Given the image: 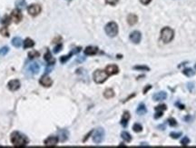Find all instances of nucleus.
<instances>
[{
    "label": "nucleus",
    "instance_id": "nucleus-1",
    "mask_svg": "<svg viewBox=\"0 0 196 148\" xmlns=\"http://www.w3.org/2000/svg\"><path fill=\"white\" fill-rule=\"evenodd\" d=\"M28 142L27 137L19 132H14L11 135V143L15 147H26Z\"/></svg>",
    "mask_w": 196,
    "mask_h": 148
},
{
    "label": "nucleus",
    "instance_id": "nucleus-2",
    "mask_svg": "<svg viewBox=\"0 0 196 148\" xmlns=\"http://www.w3.org/2000/svg\"><path fill=\"white\" fill-rule=\"evenodd\" d=\"M174 37V31L171 27H163L161 31V40L164 44L170 43Z\"/></svg>",
    "mask_w": 196,
    "mask_h": 148
},
{
    "label": "nucleus",
    "instance_id": "nucleus-3",
    "mask_svg": "<svg viewBox=\"0 0 196 148\" xmlns=\"http://www.w3.org/2000/svg\"><path fill=\"white\" fill-rule=\"evenodd\" d=\"M105 33L110 37H114L118 34V26L115 22H109L104 27Z\"/></svg>",
    "mask_w": 196,
    "mask_h": 148
},
{
    "label": "nucleus",
    "instance_id": "nucleus-4",
    "mask_svg": "<svg viewBox=\"0 0 196 148\" xmlns=\"http://www.w3.org/2000/svg\"><path fill=\"white\" fill-rule=\"evenodd\" d=\"M108 74L105 72V70H100L98 69L96 71H95L93 77H94V81L96 84H103L106 81V79L108 78Z\"/></svg>",
    "mask_w": 196,
    "mask_h": 148
},
{
    "label": "nucleus",
    "instance_id": "nucleus-5",
    "mask_svg": "<svg viewBox=\"0 0 196 148\" xmlns=\"http://www.w3.org/2000/svg\"><path fill=\"white\" fill-rule=\"evenodd\" d=\"M104 137V130L103 128H98L96 130L94 136H93V141L96 144H101Z\"/></svg>",
    "mask_w": 196,
    "mask_h": 148
},
{
    "label": "nucleus",
    "instance_id": "nucleus-6",
    "mask_svg": "<svg viewBox=\"0 0 196 148\" xmlns=\"http://www.w3.org/2000/svg\"><path fill=\"white\" fill-rule=\"evenodd\" d=\"M40 70V66L37 63H31L27 67H26V73L28 76H33L38 74Z\"/></svg>",
    "mask_w": 196,
    "mask_h": 148
},
{
    "label": "nucleus",
    "instance_id": "nucleus-7",
    "mask_svg": "<svg viewBox=\"0 0 196 148\" xmlns=\"http://www.w3.org/2000/svg\"><path fill=\"white\" fill-rule=\"evenodd\" d=\"M41 10H42L41 6H40L39 5H37V4H33V5H29L28 8H27L28 13H29L32 16H38V15L40 14Z\"/></svg>",
    "mask_w": 196,
    "mask_h": 148
},
{
    "label": "nucleus",
    "instance_id": "nucleus-8",
    "mask_svg": "<svg viewBox=\"0 0 196 148\" xmlns=\"http://www.w3.org/2000/svg\"><path fill=\"white\" fill-rule=\"evenodd\" d=\"M10 16H11V19H12L15 23H16V24L19 23V22L22 20V18H23V15H22L20 9H18V8L14 9V10L11 12Z\"/></svg>",
    "mask_w": 196,
    "mask_h": 148
},
{
    "label": "nucleus",
    "instance_id": "nucleus-9",
    "mask_svg": "<svg viewBox=\"0 0 196 148\" xmlns=\"http://www.w3.org/2000/svg\"><path fill=\"white\" fill-rule=\"evenodd\" d=\"M130 40L134 44H139L142 39V35L139 31H134L130 34Z\"/></svg>",
    "mask_w": 196,
    "mask_h": 148
},
{
    "label": "nucleus",
    "instance_id": "nucleus-10",
    "mask_svg": "<svg viewBox=\"0 0 196 148\" xmlns=\"http://www.w3.org/2000/svg\"><path fill=\"white\" fill-rule=\"evenodd\" d=\"M59 141V138L57 136H50L47 139L45 140L44 144L46 146H49V147H54L56 146L57 143Z\"/></svg>",
    "mask_w": 196,
    "mask_h": 148
},
{
    "label": "nucleus",
    "instance_id": "nucleus-11",
    "mask_svg": "<svg viewBox=\"0 0 196 148\" xmlns=\"http://www.w3.org/2000/svg\"><path fill=\"white\" fill-rule=\"evenodd\" d=\"M7 87L10 91H16L20 88V82L17 79H13L8 82Z\"/></svg>",
    "mask_w": 196,
    "mask_h": 148
},
{
    "label": "nucleus",
    "instance_id": "nucleus-12",
    "mask_svg": "<svg viewBox=\"0 0 196 148\" xmlns=\"http://www.w3.org/2000/svg\"><path fill=\"white\" fill-rule=\"evenodd\" d=\"M81 48L79 47V48H75V49H73L70 53H69V55H63V56H61L60 57V62L62 63V64H64V63H65L66 61H68L69 59H70V57L73 55H75V54H78L80 51H81Z\"/></svg>",
    "mask_w": 196,
    "mask_h": 148
},
{
    "label": "nucleus",
    "instance_id": "nucleus-13",
    "mask_svg": "<svg viewBox=\"0 0 196 148\" xmlns=\"http://www.w3.org/2000/svg\"><path fill=\"white\" fill-rule=\"evenodd\" d=\"M105 72L108 74V76L116 75L119 73V68L116 65H109L105 67Z\"/></svg>",
    "mask_w": 196,
    "mask_h": 148
},
{
    "label": "nucleus",
    "instance_id": "nucleus-14",
    "mask_svg": "<svg viewBox=\"0 0 196 148\" xmlns=\"http://www.w3.org/2000/svg\"><path fill=\"white\" fill-rule=\"evenodd\" d=\"M39 83H40L43 86H45V87H50V86L53 85V80L45 74V75L40 78Z\"/></svg>",
    "mask_w": 196,
    "mask_h": 148
},
{
    "label": "nucleus",
    "instance_id": "nucleus-15",
    "mask_svg": "<svg viewBox=\"0 0 196 148\" xmlns=\"http://www.w3.org/2000/svg\"><path fill=\"white\" fill-rule=\"evenodd\" d=\"M167 98V94L163 91L162 92H158L156 94H154L152 96V99L155 101V102H160V101H163Z\"/></svg>",
    "mask_w": 196,
    "mask_h": 148
},
{
    "label": "nucleus",
    "instance_id": "nucleus-16",
    "mask_svg": "<svg viewBox=\"0 0 196 148\" xmlns=\"http://www.w3.org/2000/svg\"><path fill=\"white\" fill-rule=\"evenodd\" d=\"M130 113L129 112H124V115H123V116H122V120H121V125H122V126H124V127H126L127 126V125H128V122H129V120H130Z\"/></svg>",
    "mask_w": 196,
    "mask_h": 148
},
{
    "label": "nucleus",
    "instance_id": "nucleus-17",
    "mask_svg": "<svg viewBox=\"0 0 196 148\" xmlns=\"http://www.w3.org/2000/svg\"><path fill=\"white\" fill-rule=\"evenodd\" d=\"M44 57H45V60L47 62L48 65H54L55 59L53 57V55H52V54L50 53V51H47V53L45 54Z\"/></svg>",
    "mask_w": 196,
    "mask_h": 148
},
{
    "label": "nucleus",
    "instance_id": "nucleus-18",
    "mask_svg": "<svg viewBox=\"0 0 196 148\" xmlns=\"http://www.w3.org/2000/svg\"><path fill=\"white\" fill-rule=\"evenodd\" d=\"M58 136H59V139L61 142H65L68 139L69 133L67 130H60L58 132Z\"/></svg>",
    "mask_w": 196,
    "mask_h": 148
},
{
    "label": "nucleus",
    "instance_id": "nucleus-19",
    "mask_svg": "<svg viewBox=\"0 0 196 148\" xmlns=\"http://www.w3.org/2000/svg\"><path fill=\"white\" fill-rule=\"evenodd\" d=\"M97 48H96V47H92V46L87 47V48L85 49V54H86V55H94L97 54Z\"/></svg>",
    "mask_w": 196,
    "mask_h": 148
},
{
    "label": "nucleus",
    "instance_id": "nucleus-20",
    "mask_svg": "<svg viewBox=\"0 0 196 148\" xmlns=\"http://www.w3.org/2000/svg\"><path fill=\"white\" fill-rule=\"evenodd\" d=\"M137 21H138V17H137V16L135 15V14H130V15L127 16V22H128V24H129L130 26L135 25V24L137 23Z\"/></svg>",
    "mask_w": 196,
    "mask_h": 148
},
{
    "label": "nucleus",
    "instance_id": "nucleus-21",
    "mask_svg": "<svg viewBox=\"0 0 196 148\" xmlns=\"http://www.w3.org/2000/svg\"><path fill=\"white\" fill-rule=\"evenodd\" d=\"M136 113L139 115H145L147 113V109L146 107H145V104H140L139 105H138V107H137V109H136Z\"/></svg>",
    "mask_w": 196,
    "mask_h": 148
},
{
    "label": "nucleus",
    "instance_id": "nucleus-22",
    "mask_svg": "<svg viewBox=\"0 0 196 148\" xmlns=\"http://www.w3.org/2000/svg\"><path fill=\"white\" fill-rule=\"evenodd\" d=\"M22 44H23V41H22V39L20 38V37H14L13 39H12V45L15 47V48H20L21 46H22Z\"/></svg>",
    "mask_w": 196,
    "mask_h": 148
},
{
    "label": "nucleus",
    "instance_id": "nucleus-23",
    "mask_svg": "<svg viewBox=\"0 0 196 148\" xmlns=\"http://www.w3.org/2000/svg\"><path fill=\"white\" fill-rule=\"evenodd\" d=\"M24 48L26 49V48H33L35 46V42L31 39V38H26L25 41H24Z\"/></svg>",
    "mask_w": 196,
    "mask_h": 148
},
{
    "label": "nucleus",
    "instance_id": "nucleus-24",
    "mask_svg": "<svg viewBox=\"0 0 196 148\" xmlns=\"http://www.w3.org/2000/svg\"><path fill=\"white\" fill-rule=\"evenodd\" d=\"M103 97L107 99L113 98V97H114V90H113V89H111V88L106 89V90L103 92Z\"/></svg>",
    "mask_w": 196,
    "mask_h": 148
},
{
    "label": "nucleus",
    "instance_id": "nucleus-25",
    "mask_svg": "<svg viewBox=\"0 0 196 148\" xmlns=\"http://www.w3.org/2000/svg\"><path fill=\"white\" fill-rule=\"evenodd\" d=\"M16 6L18 9H25L26 6V2L25 0H16Z\"/></svg>",
    "mask_w": 196,
    "mask_h": 148
},
{
    "label": "nucleus",
    "instance_id": "nucleus-26",
    "mask_svg": "<svg viewBox=\"0 0 196 148\" xmlns=\"http://www.w3.org/2000/svg\"><path fill=\"white\" fill-rule=\"evenodd\" d=\"M183 74H184V76H188V77H192V76H194L195 75V72H194L192 68H186V69H184V70L183 71Z\"/></svg>",
    "mask_w": 196,
    "mask_h": 148
},
{
    "label": "nucleus",
    "instance_id": "nucleus-27",
    "mask_svg": "<svg viewBox=\"0 0 196 148\" xmlns=\"http://www.w3.org/2000/svg\"><path fill=\"white\" fill-rule=\"evenodd\" d=\"M121 136H122V138H123L125 142H128V143H129V142H131V140H132V136H130V134L127 133V132H125V131L122 132Z\"/></svg>",
    "mask_w": 196,
    "mask_h": 148
},
{
    "label": "nucleus",
    "instance_id": "nucleus-28",
    "mask_svg": "<svg viewBox=\"0 0 196 148\" xmlns=\"http://www.w3.org/2000/svg\"><path fill=\"white\" fill-rule=\"evenodd\" d=\"M40 56V53L37 52V51H30L28 53V57L30 59H34V58H37V57H39Z\"/></svg>",
    "mask_w": 196,
    "mask_h": 148
},
{
    "label": "nucleus",
    "instance_id": "nucleus-29",
    "mask_svg": "<svg viewBox=\"0 0 196 148\" xmlns=\"http://www.w3.org/2000/svg\"><path fill=\"white\" fill-rule=\"evenodd\" d=\"M133 130H134L135 133L142 132V130H143V126H142L140 124H138V123H135V124L133 125Z\"/></svg>",
    "mask_w": 196,
    "mask_h": 148
},
{
    "label": "nucleus",
    "instance_id": "nucleus-30",
    "mask_svg": "<svg viewBox=\"0 0 196 148\" xmlns=\"http://www.w3.org/2000/svg\"><path fill=\"white\" fill-rule=\"evenodd\" d=\"M8 52H9L8 47H3V48H0V56L5 55Z\"/></svg>",
    "mask_w": 196,
    "mask_h": 148
},
{
    "label": "nucleus",
    "instance_id": "nucleus-31",
    "mask_svg": "<svg viewBox=\"0 0 196 148\" xmlns=\"http://www.w3.org/2000/svg\"><path fill=\"white\" fill-rule=\"evenodd\" d=\"M134 69L135 70H144V71H149L150 68L146 65H135L134 66Z\"/></svg>",
    "mask_w": 196,
    "mask_h": 148
},
{
    "label": "nucleus",
    "instance_id": "nucleus-32",
    "mask_svg": "<svg viewBox=\"0 0 196 148\" xmlns=\"http://www.w3.org/2000/svg\"><path fill=\"white\" fill-rule=\"evenodd\" d=\"M0 34L3 36V37H9V32H8V30H7V28L6 27H2L1 29H0Z\"/></svg>",
    "mask_w": 196,
    "mask_h": 148
},
{
    "label": "nucleus",
    "instance_id": "nucleus-33",
    "mask_svg": "<svg viewBox=\"0 0 196 148\" xmlns=\"http://www.w3.org/2000/svg\"><path fill=\"white\" fill-rule=\"evenodd\" d=\"M10 21H11V16H5L4 18L2 19V24H4V25H9V24H10Z\"/></svg>",
    "mask_w": 196,
    "mask_h": 148
},
{
    "label": "nucleus",
    "instance_id": "nucleus-34",
    "mask_svg": "<svg viewBox=\"0 0 196 148\" xmlns=\"http://www.w3.org/2000/svg\"><path fill=\"white\" fill-rule=\"evenodd\" d=\"M166 109H167V106L165 104H160V105H158V106L155 107V111H162V112H163Z\"/></svg>",
    "mask_w": 196,
    "mask_h": 148
},
{
    "label": "nucleus",
    "instance_id": "nucleus-35",
    "mask_svg": "<svg viewBox=\"0 0 196 148\" xmlns=\"http://www.w3.org/2000/svg\"><path fill=\"white\" fill-rule=\"evenodd\" d=\"M170 136H171L173 139H178L179 137L182 136V133H174V132H173V133L170 134Z\"/></svg>",
    "mask_w": 196,
    "mask_h": 148
},
{
    "label": "nucleus",
    "instance_id": "nucleus-36",
    "mask_svg": "<svg viewBox=\"0 0 196 148\" xmlns=\"http://www.w3.org/2000/svg\"><path fill=\"white\" fill-rule=\"evenodd\" d=\"M63 48V45H62V43H59V44H57L56 45V47L54 48V54H57V53H59L61 50Z\"/></svg>",
    "mask_w": 196,
    "mask_h": 148
},
{
    "label": "nucleus",
    "instance_id": "nucleus-37",
    "mask_svg": "<svg viewBox=\"0 0 196 148\" xmlns=\"http://www.w3.org/2000/svg\"><path fill=\"white\" fill-rule=\"evenodd\" d=\"M189 143H190V139H189L187 136L184 137L183 140L181 141V144H182V146H186L187 145H189Z\"/></svg>",
    "mask_w": 196,
    "mask_h": 148
},
{
    "label": "nucleus",
    "instance_id": "nucleus-38",
    "mask_svg": "<svg viewBox=\"0 0 196 148\" xmlns=\"http://www.w3.org/2000/svg\"><path fill=\"white\" fill-rule=\"evenodd\" d=\"M168 123L171 126H176L177 125V122L174 118H169L168 119Z\"/></svg>",
    "mask_w": 196,
    "mask_h": 148
},
{
    "label": "nucleus",
    "instance_id": "nucleus-39",
    "mask_svg": "<svg viewBox=\"0 0 196 148\" xmlns=\"http://www.w3.org/2000/svg\"><path fill=\"white\" fill-rule=\"evenodd\" d=\"M163 112H162V111H156V113L154 115V118L155 119H159V118H161L163 116Z\"/></svg>",
    "mask_w": 196,
    "mask_h": 148
},
{
    "label": "nucleus",
    "instance_id": "nucleus-40",
    "mask_svg": "<svg viewBox=\"0 0 196 148\" xmlns=\"http://www.w3.org/2000/svg\"><path fill=\"white\" fill-rule=\"evenodd\" d=\"M105 2H106V4H108V5H115L119 2V0H105Z\"/></svg>",
    "mask_w": 196,
    "mask_h": 148
},
{
    "label": "nucleus",
    "instance_id": "nucleus-41",
    "mask_svg": "<svg viewBox=\"0 0 196 148\" xmlns=\"http://www.w3.org/2000/svg\"><path fill=\"white\" fill-rule=\"evenodd\" d=\"M85 60H86V57H84V56H79V57L76 59V62L81 63V62H84Z\"/></svg>",
    "mask_w": 196,
    "mask_h": 148
},
{
    "label": "nucleus",
    "instance_id": "nucleus-42",
    "mask_svg": "<svg viewBox=\"0 0 196 148\" xmlns=\"http://www.w3.org/2000/svg\"><path fill=\"white\" fill-rule=\"evenodd\" d=\"M194 86V85L193 83H189V84H188V89L190 90V92H193Z\"/></svg>",
    "mask_w": 196,
    "mask_h": 148
},
{
    "label": "nucleus",
    "instance_id": "nucleus-43",
    "mask_svg": "<svg viewBox=\"0 0 196 148\" xmlns=\"http://www.w3.org/2000/svg\"><path fill=\"white\" fill-rule=\"evenodd\" d=\"M151 1H152V0H140V2H141L142 4H144V5H148V4H150Z\"/></svg>",
    "mask_w": 196,
    "mask_h": 148
},
{
    "label": "nucleus",
    "instance_id": "nucleus-44",
    "mask_svg": "<svg viewBox=\"0 0 196 148\" xmlns=\"http://www.w3.org/2000/svg\"><path fill=\"white\" fill-rule=\"evenodd\" d=\"M52 69H53V65H51L50 67L48 66V67H47V68L46 69V71H45V74L47 75V73H49V72H50V71H51Z\"/></svg>",
    "mask_w": 196,
    "mask_h": 148
},
{
    "label": "nucleus",
    "instance_id": "nucleus-45",
    "mask_svg": "<svg viewBox=\"0 0 196 148\" xmlns=\"http://www.w3.org/2000/svg\"><path fill=\"white\" fill-rule=\"evenodd\" d=\"M149 89H151V86H147V87H145V88L144 89V94H145Z\"/></svg>",
    "mask_w": 196,
    "mask_h": 148
},
{
    "label": "nucleus",
    "instance_id": "nucleus-46",
    "mask_svg": "<svg viewBox=\"0 0 196 148\" xmlns=\"http://www.w3.org/2000/svg\"><path fill=\"white\" fill-rule=\"evenodd\" d=\"M194 67H195V69H196V65H194Z\"/></svg>",
    "mask_w": 196,
    "mask_h": 148
},
{
    "label": "nucleus",
    "instance_id": "nucleus-47",
    "mask_svg": "<svg viewBox=\"0 0 196 148\" xmlns=\"http://www.w3.org/2000/svg\"><path fill=\"white\" fill-rule=\"evenodd\" d=\"M67 1H71V0H67Z\"/></svg>",
    "mask_w": 196,
    "mask_h": 148
}]
</instances>
